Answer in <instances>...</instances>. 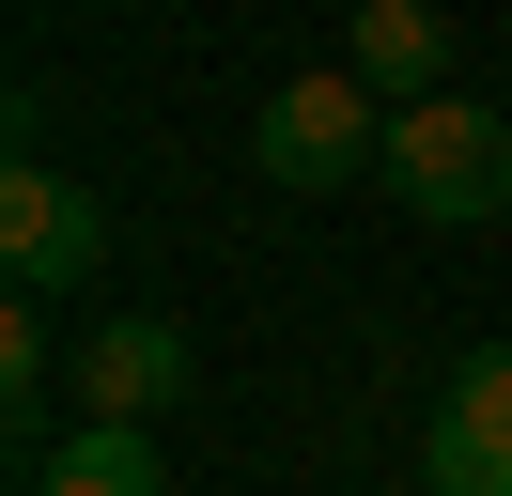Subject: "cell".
<instances>
[{
    "mask_svg": "<svg viewBox=\"0 0 512 496\" xmlns=\"http://www.w3.org/2000/svg\"><path fill=\"white\" fill-rule=\"evenodd\" d=\"M388 202L435 217V233H481V217H512V124L481 109V93H435V109H388Z\"/></svg>",
    "mask_w": 512,
    "mask_h": 496,
    "instance_id": "6da1fadb",
    "label": "cell"
},
{
    "mask_svg": "<svg viewBox=\"0 0 512 496\" xmlns=\"http://www.w3.org/2000/svg\"><path fill=\"white\" fill-rule=\"evenodd\" d=\"M249 171H264V186H295V202H326V186L388 171V109L342 78V62H311V78H280V93L249 109Z\"/></svg>",
    "mask_w": 512,
    "mask_h": 496,
    "instance_id": "7a4b0ae2",
    "label": "cell"
},
{
    "mask_svg": "<svg viewBox=\"0 0 512 496\" xmlns=\"http://www.w3.org/2000/svg\"><path fill=\"white\" fill-rule=\"evenodd\" d=\"M109 264V202L78 171H47V155H16V171H0V279H16V295H78V279Z\"/></svg>",
    "mask_w": 512,
    "mask_h": 496,
    "instance_id": "3957f363",
    "label": "cell"
},
{
    "mask_svg": "<svg viewBox=\"0 0 512 496\" xmlns=\"http://www.w3.org/2000/svg\"><path fill=\"white\" fill-rule=\"evenodd\" d=\"M63 388H78V419H109V434H156L171 403H187V326H171V310H109V326L63 357Z\"/></svg>",
    "mask_w": 512,
    "mask_h": 496,
    "instance_id": "277c9868",
    "label": "cell"
},
{
    "mask_svg": "<svg viewBox=\"0 0 512 496\" xmlns=\"http://www.w3.org/2000/svg\"><path fill=\"white\" fill-rule=\"evenodd\" d=\"M419 496H512V341H481L419 419Z\"/></svg>",
    "mask_w": 512,
    "mask_h": 496,
    "instance_id": "5b68a950",
    "label": "cell"
},
{
    "mask_svg": "<svg viewBox=\"0 0 512 496\" xmlns=\"http://www.w3.org/2000/svg\"><path fill=\"white\" fill-rule=\"evenodd\" d=\"M342 78L373 93V109H435V93H450V16H435V0H357Z\"/></svg>",
    "mask_w": 512,
    "mask_h": 496,
    "instance_id": "8992f818",
    "label": "cell"
},
{
    "mask_svg": "<svg viewBox=\"0 0 512 496\" xmlns=\"http://www.w3.org/2000/svg\"><path fill=\"white\" fill-rule=\"evenodd\" d=\"M16 496H171V465H156V434H109V419H78V434H63V450H47Z\"/></svg>",
    "mask_w": 512,
    "mask_h": 496,
    "instance_id": "52a82bcc",
    "label": "cell"
}]
</instances>
